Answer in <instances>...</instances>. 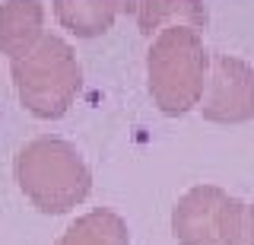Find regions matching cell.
I'll list each match as a JSON object with an SVG mask.
<instances>
[{
  "mask_svg": "<svg viewBox=\"0 0 254 245\" xmlns=\"http://www.w3.org/2000/svg\"><path fill=\"white\" fill-rule=\"evenodd\" d=\"M10 77L19 105L38 121L64 118L83 89V67L76 51L61 35H45L29 54L10 61Z\"/></svg>",
  "mask_w": 254,
  "mask_h": 245,
  "instance_id": "3957f363",
  "label": "cell"
},
{
  "mask_svg": "<svg viewBox=\"0 0 254 245\" xmlns=\"http://www.w3.org/2000/svg\"><path fill=\"white\" fill-rule=\"evenodd\" d=\"M133 16H137V29L146 38L159 35L169 26H188L203 32L210 22L203 0H140Z\"/></svg>",
  "mask_w": 254,
  "mask_h": 245,
  "instance_id": "52a82bcc",
  "label": "cell"
},
{
  "mask_svg": "<svg viewBox=\"0 0 254 245\" xmlns=\"http://www.w3.org/2000/svg\"><path fill=\"white\" fill-rule=\"evenodd\" d=\"M235 245H254V201L245 204V217H242V229H238Z\"/></svg>",
  "mask_w": 254,
  "mask_h": 245,
  "instance_id": "30bf717a",
  "label": "cell"
},
{
  "mask_svg": "<svg viewBox=\"0 0 254 245\" xmlns=\"http://www.w3.org/2000/svg\"><path fill=\"white\" fill-rule=\"evenodd\" d=\"M121 16L118 0H54V19L76 38L105 35Z\"/></svg>",
  "mask_w": 254,
  "mask_h": 245,
  "instance_id": "ba28073f",
  "label": "cell"
},
{
  "mask_svg": "<svg viewBox=\"0 0 254 245\" xmlns=\"http://www.w3.org/2000/svg\"><path fill=\"white\" fill-rule=\"evenodd\" d=\"M45 35L48 32L42 0H3L0 3V54L16 61L29 54Z\"/></svg>",
  "mask_w": 254,
  "mask_h": 245,
  "instance_id": "8992f818",
  "label": "cell"
},
{
  "mask_svg": "<svg viewBox=\"0 0 254 245\" xmlns=\"http://www.w3.org/2000/svg\"><path fill=\"white\" fill-rule=\"evenodd\" d=\"M13 178L32 207L51 217L70 213L92 191V172L83 153L64 137H35L19 147Z\"/></svg>",
  "mask_w": 254,
  "mask_h": 245,
  "instance_id": "6da1fadb",
  "label": "cell"
},
{
  "mask_svg": "<svg viewBox=\"0 0 254 245\" xmlns=\"http://www.w3.org/2000/svg\"><path fill=\"white\" fill-rule=\"evenodd\" d=\"M137 3H140V0H118L121 13H137Z\"/></svg>",
  "mask_w": 254,
  "mask_h": 245,
  "instance_id": "8fae6325",
  "label": "cell"
},
{
  "mask_svg": "<svg viewBox=\"0 0 254 245\" xmlns=\"http://www.w3.org/2000/svg\"><path fill=\"white\" fill-rule=\"evenodd\" d=\"M245 217L238 201L219 185H194L172 207V236L181 245H235Z\"/></svg>",
  "mask_w": 254,
  "mask_h": 245,
  "instance_id": "277c9868",
  "label": "cell"
},
{
  "mask_svg": "<svg viewBox=\"0 0 254 245\" xmlns=\"http://www.w3.org/2000/svg\"><path fill=\"white\" fill-rule=\"evenodd\" d=\"M54 245H130V229H127L121 213L95 207L76 217Z\"/></svg>",
  "mask_w": 254,
  "mask_h": 245,
  "instance_id": "9c48e42d",
  "label": "cell"
},
{
  "mask_svg": "<svg viewBox=\"0 0 254 245\" xmlns=\"http://www.w3.org/2000/svg\"><path fill=\"white\" fill-rule=\"evenodd\" d=\"M210 124H245L254 118V67L238 54H210V74L200 99Z\"/></svg>",
  "mask_w": 254,
  "mask_h": 245,
  "instance_id": "5b68a950",
  "label": "cell"
},
{
  "mask_svg": "<svg viewBox=\"0 0 254 245\" xmlns=\"http://www.w3.org/2000/svg\"><path fill=\"white\" fill-rule=\"evenodd\" d=\"M210 51L203 32L188 26H169L153 35L146 48V86L153 105L165 118H185L203 99Z\"/></svg>",
  "mask_w": 254,
  "mask_h": 245,
  "instance_id": "7a4b0ae2",
  "label": "cell"
}]
</instances>
